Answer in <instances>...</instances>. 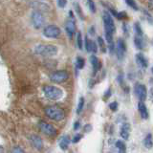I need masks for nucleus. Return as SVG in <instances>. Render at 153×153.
Segmentation results:
<instances>
[{"label":"nucleus","mask_w":153,"mask_h":153,"mask_svg":"<svg viewBox=\"0 0 153 153\" xmlns=\"http://www.w3.org/2000/svg\"><path fill=\"white\" fill-rule=\"evenodd\" d=\"M44 113L48 118L54 120L56 122H60L65 118L64 110L56 106V105H49V106L45 107Z\"/></svg>","instance_id":"obj_1"},{"label":"nucleus","mask_w":153,"mask_h":153,"mask_svg":"<svg viewBox=\"0 0 153 153\" xmlns=\"http://www.w3.org/2000/svg\"><path fill=\"white\" fill-rule=\"evenodd\" d=\"M57 52V47L52 44H38L35 47V53L41 56H54Z\"/></svg>","instance_id":"obj_2"},{"label":"nucleus","mask_w":153,"mask_h":153,"mask_svg":"<svg viewBox=\"0 0 153 153\" xmlns=\"http://www.w3.org/2000/svg\"><path fill=\"white\" fill-rule=\"evenodd\" d=\"M102 20L104 25V35L114 36L115 32H116V26H115L112 16L108 12L104 11L102 13Z\"/></svg>","instance_id":"obj_3"},{"label":"nucleus","mask_w":153,"mask_h":153,"mask_svg":"<svg viewBox=\"0 0 153 153\" xmlns=\"http://www.w3.org/2000/svg\"><path fill=\"white\" fill-rule=\"evenodd\" d=\"M43 93H44L47 99H49L51 100H60L62 98V96H63V91L60 88L52 85H45L43 87Z\"/></svg>","instance_id":"obj_4"},{"label":"nucleus","mask_w":153,"mask_h":153,"mask_svg":"<svg viewBox=\"0 0 153 153\" xmlns=\"http://www.w3.org/2000/svg\"><path fill=\"white\" fill-rule=\"evenodd\" d=\"M38 127H39L40 131L43 134H45V135L49 137H56L57 135L56 128L53 126V124L47 123L45 121H40L38 123Z\"/></svg>","instance_id":"obj_5"},{"label":"nucleus","mask_w":153,"mask_h":153,"mask_svg":"<svg viewBox=\"0 0 153 153\" xmlns=\"http://www.w3.org/2000/svg\"><path fill=\"white\" fill-rule=\"evenodd\" d=\"M69 79V74L65 70L56 71L50 75V80L55 83H63Z\"/></svg>","instance_id":"obj_6"},{"label":"nucleus","mask_w":153,"mask_h":153,"mask_svg":"<svg viewBox=\"0 0 153 153\" xmlns=\"http://www.w3.org/2000/svg\"><path fill=\"white\" fill-rule=\"evenodd\" d=\"M31 20H32V24L35 29H40L43 27L44 25V22H45V19L44 16L41 12L39 11H33L32 13V16H31Z\"/></svg>","instance_id":"obj_7"},{"label":"nucleus","mask_w":153,"mask_h":153,"mask_svg":"<svg viewBox=\"0 0 153 153\" xmlns=\"http://www.w3.org/2000/svg\"><path fill=\"white\" fill-rule=\"evenodd\" d=\"M60 33V29L56 25H48L43 30V36L47 38H57Z\"/></svg>","instance_id":"obj_8"},{"label":"nucleus","mask_w":153,"mask_h":153,"mask_svg":"<svg viewBox=\"0 0 153 153\" xmlns=\"http://www.w3.org/2000/svg\"><path fill=\"white\" fill-rule=\"evenodd\" d=\"M126 42L123 39V38H119L117 40V44H116V55L118 59L122 60L123 59L124 56H126Z\"/></svg>","instance_id":"obj_9"},{"label":"nucleus","mask_w":153,"mask_h":153,"mask_svg":"<svg viewBox=\"0 0 153 153\" xmlns=\"http://www.w3.org/2000/svg\"><path fill=\"white\" fill-rule=\"evenodd\" d=\"M70 16H71L70 19L65 24V31H66V33H67V36H68V37L70 38V39H72L74 33L76 32V23L74 20L73 13H72L71 12H70Z\"/></svg>","instance_id":"obj_10"},{"label":"nucleus","mask_w":153,"mask_h":153,"mask_svg":"<svg viewBox=\"0 0 153 153\" xmlns=\"http://www.w3.org/2000/svg\"><path fill=\"white\" fill-rule=\"evenodd\" d=\"M135 94L140 102H145L147 97V90L146 85L142 83H138L135 86Z\"/></svg>","instance_id":"obj_11"},{"label":"nucleus","mask_w":153,"mask_h":153,"mask_svg":"<svg viewBox=\"0 0 153 153\" xmlns=\"http://www.w3.org/2000/svg\"><path fill=\"white\" fill-rule=\"evenodd\" d=\"M30 142H31V145L32 146L35 148V149L40 151L43 149V140L41 139V137H39L38 135H36V134H33L30 137Z\"/></svg>","instance_id":"obj_12"},{"label":"nucleus","mask_w":153,"mask_h":153,"mask_svg":"<svg viewBox=\"0 0 153 153\" xmlns=\"http://www.w3.org/2000/svg\"><path fill=\"white\" fill-rule=\"evenodd\" d=\"M135 60H136V63L139 67H141V68H143V69L147 68L148 60L145 56H143V54H141V53L135 55Z\"/></svg>","instance_id":"obj_13"},{"label":"nucleus","mask_w":153,"mask_h":153,"mask_svg":"<svg viewBox=\"0 0 153 153\" xmlns=\"http://www.w3.org/2000/svg\"><path fill=\"white\" fill-rule=\"evenodd\" d=\"M130 129L131 126L128 123H124L122 124L121 130H120V135L123 139V140H128L129 136H130Z\"/></svg>","instance_id":"obj_14"},{"label":"nucleus","mask_w":153,"mask_h":153,"mask_svg":"<svg viewBox=\"0 0 153 153\" xmlns=\"http://www.w3.org/2000/svg\"><path fill=\"white\" fill-rule=\"evenodd\" d=\"M84 44H85V49L86 51H87L88 53H97L98 52V45L96 44V43L93 41L89 39L88 37H85V40H84Z\"/></svg>","instance_id":"obj_15"},{"label":"nucleus","mask_w":153,"mask_h":153,"mask_svg":"<svg viewBox=\"0 0 153 153\" xmlns=\"http://www.w3.org/2000/svg\"><path fill=\"white\" fill-rule=\"evenodd\" d=\"M90 62H91V64H92V67H93V75L95 76L99 72V70L100 69V61L99 60V59L97 56H96L95 55H93L90 57Z\"/></svg>","instance_id":"obj_16"},{"label":"nucleus","mask_w":153,"mask_h":153,"mask_svg":"<svg viewBox=\"0 0 153 153\" xmlns=\"http://www.w3.org/2000/svg\"><path fill=\"white\" fill-rule=\"evenodd\" d=\"M138 110H139V112H140L142 119L146 120L148 118V110H147L146 105L145 104V102H138Z\"/></svg>","instance_id":"obj_17"},{"label":"nucleus","mask_w":153,"mask_h":153,"mask_svg":"<svg viewBox=\"0 0 153 153\" xmlns=\"http://www.w3.org/2000/svg\"><path fill=\"white\" fill-rule=\"evenodd\" d=\"M70 143H71V140H70L69 135H63L60 138L59 145V147L61 148V149L63 150V151H65V150L68 149Z\"/></svg>","instance_id":"obj_18"},{"label":"nucleus","mask_w":153,"mask_h":153,"mask_svg":"<svg viewBox=\"0 0 153 153\" xmlns=\"http://www.w3.org/2000/svg\"><path fill=\"white\" fill-rule=\"evenodd\" d=\"M134 43H135V46L138 48L139 50L145 49L146 43H145V41H143V36H135V38H134Z\"/></svg>","instance_id":"obj_19"},{"label":"nucleus","mask_w":153,"mask_h":153,"mask_svg":"<svg viewBox=\"0 0 153 153\" xmlns=\"http://www.w3.org/2000/svg\"><path fill=\"white\" fill-rule=\"evenodd\" d=\"M115 146L118 148L119 153H126V145L123 141H121V140L117 141Z\"/></svg>","instance_id":"obj_20"},{"label":"nucleus","mask_w":153,"mask_h":153,"mask_svg":"<svg viewBox=\"0 0 153 153\" xmlns=\"http://www.w3.org/2000/svg\"><path fill=\"white\" fill-rule=\"evenodd\" d=\"M143 146H145L146 148L150 149V148L153 146V139H152V135L151 134H147L146 137L143 140Z\"/></svg>","instance_id":"obj_21"},{"label":"nucleus","mask_w":153,"mask_h":153,"mask_svg":"<svg viewBox=\"0 0 153 153\" xmlns=\"http://www.w3.org/2000/svg\"><path fill=\"white\" fill-rule=\"evenodd\" d=\"M85 66V59L81 56H78L76 59V68L78 70L83 69Z\"/></svg>","instance_id":"obj_22"},{"label":"nucleus","mask_w":153,"mask_h":153,"mask_svg":"<svg viewBox=\"0 0 153 153\" xmlns=\"http://www.w3.org/2000/svg\"><path fill=\"white\" fill-rule=\"evenodd\" d=\"M84 103H85V100L83 97H80L79 100V103H78V107H76V114L79 115L82 112L83 107H84Z\"/></svg>","instance_id":"obj_23"},{"label":"nucleus","mask_w":153,"mask_h":153,"mask_svg":"<svg viewBox=\"0 0 153 153\" xmlns=\"http://www.w3.org/2000/svg\"><path fill=\"white\" fill-rule=\"evenodd\" d=\"M98 44H99V48H100V51H102V53H106V50H107L106 44H105V42H104L102 37H100V36L98 37Z\"/></svg>","instance_id":"obj_24"},{"label":"nucleus","mask_w":153,"mask_h":153,"mask_svg":"<svg viewBox=\"0 0 153 153\" xmlns=\"http://www.w3.org/2000/svg\"><path fill=\"white\" fill-rule=\"evenodd\" d=\"M126 2L127 4V6H129L131 9H133L134 11H139V6L137 5V2L135 0H126Z\"/></svg>","instance_id":"obj_25"},{"label":"nucleus","mask_w":153,"mask_h":153,"mask_svg":"<svg viewBox=\"0 0 153 153\" xmlns=\"http://www.w3.org/2000/svg\"><path fill=\"white\" fill-rule=\"evenodd\" d=\"M76 44H78V47L79 50H82V47H83V38L81 33L79 32L78 33V36H76Z\"/></svg>","instance_id":"obj_26"},{"label":"nucleus","mask_w":153,"mask_h":153,"mask_svg":"<svg viewBox=\"0 0 153 153\" xmlns=\"http://www.w3.org/2000/svg\"><path fill=\"white\" fill-rule=\"evenodd\" d=\"M134 30H135V33H136V36H143V30H142V27L140 25V23L136 22L134 24Z\"/></svg>","instance_id":"obj_27"},{"label":"nucleus","mask_w":153,"mask_h":153,"mask_svg":"<svg viewBox=\"0 0 153 153\" xmlns=\"http://www.w3.org/2000/svg\"><path fill=\"white\" fill-rule=\"evenodd\" d=\"M74 7H75V9H76V14L79 16V18L80 19H83L84 18V16L82 14V12H81V8H80V6L78 4V3H75L74 4Z\"/></svg>","instance_id":"obj_28"},{"label":"nucleus","mask_w":153,"mask_h":153,"mask_svg":"<svg viewBox=\"0 0 153 153\" xmlns=\"http://www.w3.org/2000/svg\"><path fill=\"white\" fill-rule=\"evenodd\" d=\"M118 107H119V104H118L117 102H111V103L109 104V108H110V110H111V111H113V112L117 111V110H118Z\"/></svg>","instance_id":"obj_29"},{"label":"nucleus","mask_w":153,"mask_h":153,"mask_svg":"<svg viewBox=\"0 0 153 153\" xmlns=\"http://www.w3.org/2000/svg\"><path fill=\"white\" fill-rule=\"evenodd\" d=\"M88 6L90 11L92 13H96V6H95V3L93 0H88Z\"/></svg>","instance_id":"obj_30"},{"label":"nucleus","mask_w":153,"mask_h":153,"mask_svg":"<svg viewBox=\"0 0 153 153\" xmlns=\"http://www.w3.org/2000/svg\"><path fill=\"white\" fill-rule=\"evenodd\" d=\"M11 153H25V151H24L23 148L20 146H14L12 149Z\"/></svg>","instance_id":"obj_31"},{"label":"nucleus","mask_w":153,"mask_h":153,"mask_svg":"<svg viewBox=\"0 0 153 153\" xmlns=\"http://www.w3.org/2000/svg\"><path fill=\"white\" fill-rule=\"evenodd\" d=\"M81 139H82V135L81 134H76V135L72 139V143H78Z\"/></svg>","instance_id":"obj_32"},{"label":"nucleus","mask_w":153,"mask_h":153,"mask_svg":"<svg viewBox=\"0 0 153 153\" xmlns=\"http://www.w3.org/2000/svg\"><path fill=\"white\" fill-rule=\"evenodd\" d=\"M143 14L146 16V20L149 22V23H151V24H153V16H151V14L148 13V12H146V11H143Z\"/></svg>","instance_id":"obj_33"},{"label":"nucleus","mask_w":153,"mask_h":153,"mask_svg":"<svg viewBox=\"0 0 153 153\" xmlns=\"http://www.w3.org/2000/svg\"><path fill=\"white\" fill-rule=\"evenodd\" d=\"M115 17H117L118 19H120V20H122V19H126L127 18V14L126 13H117V16H115Z\"/></svg>","instance_id":"obj_34"},{"label":"nucleus","mask_w":153,"mask_h":153,"mask_svg":"<svg viewBox=\"0 0 153 153\" xmlns=\"http://www.w3.org/2000/svg\"><path fill=\"white\" fill-rule=\"evenodd\" d=\"M67 4V0H57V6L59 8H64Z\"/></svg>","instance_id":"obj_35"},{"label":"nucleus","mask_w":153,"mask_h":153,"mask_svg":"<svg viewBox=\"0 0 153 153\" xmlns=\"http://www.w3.org/2000/svg\"><path fill=\"white\" fill-rule=\"evenodd\" d=\"M111 95H112L111 88H108L106 91H105V93H104V99H105V100H108L110 97H111Z\"/></svg>","instance_id":"obj_36"},{"label":"nucleus","mask_w":153,"mask_h":153,"mask_svg":"<svg viewBox=\"0 0 153 153\" xmlns=\"http://www.w3.org/2000/svg\"><path fill=\"white\" fill-rule=\"evenodd\" d=\"M83 130H84V132H90L91 130H92V126L91 124H85L84 126V127H83Z\"/></svg>","instance_id":"obj_37"},{"label":"nucleus","mask_w":153,"mask_h":153,"mask_svg":"<svg viewBox=\"0 0 153 153\" xmlns=\"http://www.w3.org/2000/svg\"><path fill=\"white\" fill-rule=\"evenodd\" d=\"M81 127V124H80V122H79V121H76V122H75V123H74V130H79V129Z\"/></svg>","instance_id":"obj_38"},{"label":"nucleus","mask_w":153,"mask_h":153,"mask_svg":"<svg viewBox=\"0 0 153 153\" xmlns=\"http://www.w3.org/2000/svg\"><path fill=\"white\" fill-rule=\"evenodd\" d=\"M148 9L153 10V0H148Z\"/></svg>","instance_id":"obj_39"},{"label":"nucleus","mask_w":153,"mask_h":153,"mask_svg":"<svg viewBox=\"0 0 153 153\" xmlns=\"http://www.w3.org/2000/svg\"><path fill=\"white\" fill-rule=\"evenodd\" d=\"M151 71H152V74H153V67H152V69H151Z\"/></svg>","instance_id":"obj_40"}]
</instances>
